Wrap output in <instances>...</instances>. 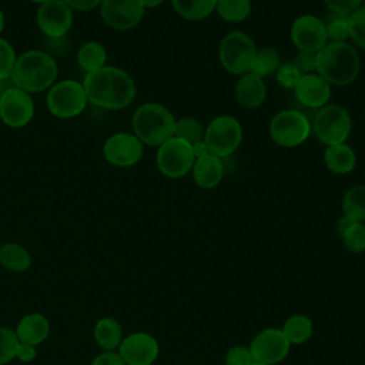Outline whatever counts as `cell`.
<instances>
[{"mask_svg":"<svg viewBox=\"0 0 365 365\" xmlns=\"http://www.w3.org/2000/svg\"><path fill=\"white\" fill-rule=\"evenodd\" d=\"M83 87L88 103L110 111L127 108L134 101L137 93L133 77L125 70L114 66H104L87 73Z\"/></svg>","mask_w":365,"mask_h":365,"instance_id":"obj_1","label":"cell"},{"mask_svg":"<svg viewBox=\"0 0 365 365\" xmlns=\"http://www.w3.org/2000/svg\"><path fill=\"white\" fill-rule=\"evenodd\" d=\"M361 71V56L346 41L327 43L317 53V70L329 86L345 87L356 80Z\"/></svg>","mask_w":365,"mask_h":365,"instance_id":"obj_2","label":"cell"},{"mask_svg":"<svg viewBox=\"0 0 365 365\" xmlns=\"http://www.w3.org/2000/svg\"><path fill=\"white\" fill-rule=\"evenodd\" d=\"M58 66L53 56L43 50H27L17 56L11 81L13 86L36 94L48 90L57 80Z\"/></svg>","mask_w":365,"mask_h":365,"instance_id":"obj_3","label":"cell"},{"mask_svg":"<svg viewBox=\"0 0 365 365\" xmlns=\"http://www.w3.org/2000/svg\"><path fill=\"white\" fill-rule=\"evenodd\" d=\"M174 114L160 103H144L135 108L131 118L133 134L150 147H160L174 137Z\"/></svg>","mask_w":365,"mask_h":365,"instance_id":"obj_4","label":"cell"},{"mask_svg":"<svg viewBox=\"0 0 365 365\" xmlns=\"http://www.w3.org/2000/svg\"><path fill=\"white\" fill-rule=\"evenodd\" d=\"M257 46L250 34L234 30L222 37L218 46V60L225 71L234 76H242L251 71Z\"/></svg>","mask_w":365,"mask_h":365,"instance_id":"obj_5","label":"cell"},{"mask_svg":"<svg viewBox=\"0 0 365 365\" xmlns=\"http://www.w3.org/2000/svg\"><path fill=\"white\" fill-rule=\"evenodd\" d=\"M351 114L339 104H327L318 108L311 123V131L327 147L345 143L351 134Z\"/></svg>","mask_w":365,"mask_h":365,"instance_id":"obj_6","label":"cell"},{"mask_svg":"<svg viewBox=\"0 0 365 365\" xmlns=\"http://www.w3.org/2000/svg\"><path fill=\"white\" fill-rule=\"evenodd\" d=\"M87 103L88 100L83 83L71 78L56 81L48 88L46 97V106L50 114L63 120L80 115Z\"/></svg>","mask_w":365,"mask_h":365,"instance_id":"obj_7","label":"cell"},{"mask_svg":"<svg viewBox=\"0 0 365 365\" xmlns=\"http://www.w3.org/2000/svg\"><path fill=\"white\" fill-rule=\"evenodd\" d=\"M268 131L277 145L294 148L304 144L309 137L311 121L302 111L285 108L271 118Z\"/></svg>","mask_w":365,"mask_h":365,"instance_id":"obj_8","label":"cell"},{"mask_svg":"<svg viewBox=\"0 0 365 365\" xmlns=\"http://www.w3.org/2000/svg\"><path fill=\"white\" fill-rule=\"evenodd\" d=\"M204 141L211 154L220 158L230 157L242 141V127L232 115H218L207 125Z\"/></svg>","mask_w":365,"mask_h":365,"instance_id":"obj_9","label":"cell"},{"mask_svg":"<svg viewBox=\"0 0 365 365\" xmlns=\"http://www.w3.org/2000/svg\"><path fill=\"white\" fill-rule=\"evenodd\" d=\"M195 157L191 144L177 137H171L163 143L155 154L158 171L171 180L182 178L191 173Z\"/></svg>","mask_w":365,"mask_h":365,"instance_id":"obj_10","label":"cell"},{"mask_svg":"<svg viewBox=\"0 0 365 365\" xmlns=\"http://www.w3.org/2000/svg\"><path fill=\"white\" fill-rule=\"evenodd\" d=\"M144 155V144L133 133H115L103 144L104 160L120 168L135 165Z\"/></svg>","mask_w":365,"mask_h":365,"instance_id":"obj_11","label":"cell"},{"mask_svg":"<svg viewBox=\"0 0 365 365\" xmlns=\"http://www.w3.org/2000/svg\"><path fill=\"white\" fill-rule=\"evenodd\" d=\"M34 117V101L31 94L10 87L0 96V120L11 128L26 127Z\"/></svg>","mask_w":365,"mask_h":365,"instance_id":"obj_12","label":"cell"},{"mask_svg":"<svg viewBox=\"0 0 365 365\" xmlns=\"http://www.w3.org/2000/svg\"><path fill=\"white\" fill-rule=\"evenodd\" d=\"M145 13L140 0H103L100 14L103 21L117 30L127 31L140 24Z\"/></svg>","mask_w":365,"mask_h":365,"instance_id":"obj_13","label":"cell"},{"mask_svg":"<svg viewBox=\"0 0 365 365\" xmlns=\"http://www.w3.org/2000/svg\"><path fill=\"white\" fill-rule=\"evenodd\" d=\"M289 346L291 344L282 329L267 328L254 336L250 345V352L255 362L274 365L288 355Z\"/></svg>","mask_w":365,"mask_h":365,"instance_id":"obj_14","label":"cell"},{"mask_svg":"<svg viewBox=\"0 0 365 365\" xmlns=\"http://www.w3.org/2000/svg\"><path fill=\"white\" fill-rule=\"evenodd\" d=\"M36 20L44 36L50 38H61L73 27L74 14L63 0H51L38 6Z\"/></svg>","mask_w":365,"mask_h":365,"instance_id":"obj_15","label":"cell"},{"mask_svg":"<svg viewBox=\"0 0 365 365\" xmlns=\"http://www.w3.org/2000/svg\"><path fill=\"white\" fill-rule=\"evenodd\" d=\"M289 34L298 51L318 53L328 43L322 19L314 14L298 16L292 21Z\"/></svg>","mask_w":365,"mask_h":365,"instance_id":"obj_16","label":"cell"},{"mask_svg":"<svg viewBox=\"0 0 365 365\" xmlns=\"http://www.w3.org/2000/svg\"><path fill=\"white\" fill-rule=\"evenodd\" d=\"M118 348V355L125 365H151L158 356L155 338L145 332H135L125 336Z\"/></svg>","mask_w":365,"mask_h":365,"instance_id":"obj_17","label":"cell"},{"mask_svg":"<svg viewBox=\"0 0 365 365\" xmlns=\"http://www.w3.org/2000/svg\"><path fill=\"white\" fill-rule=\"evenodd\" d=\"M297 100L307 108H321L328 104L331 98V86L319 74H302L294 87Z\"/></svg>","mask_w":365,"mask_h":365,"instance_id":"obj_18","label":"cell"},{"mask_svg":"<svg viewBox=\"0 0 365 365\" xmlns=\"http://www.w3.org/2000/svg\"><path fill=\"white\" fill-rule=\"evenodd\" d=\"M234 94L238 104L247 110H255L261 107L267 98V87L264 78L254 73L240 76Z\"/></svg>","mask_w":365,"mask_h":365,"instance_id":"obj_19","label":"cell"},{"mask_svg":"<svg viewBox=\"0 0 365 365\" xmlns=\"http://www.w3.org/2000/svg\"><path fill=\"white\" fill-rule=\"evenodd\" d=\"M191 174H192L194 182L200 188L212 190L222 181V177H224L222 158L211 153L204 157L195 158Z\"/></svg>","mask_w":365,"mask_h":365,"instance_id":"obj_20","label":"cell"},{"mask_svg":"<svg viewBox=\"0 0 365 365\" xmlns=\"http://www.w3.org/2000/svg\"><path fill=\"white\" fill-rule=\"evenodd\" d=\"M16 335L20 342L30 345H40L50 332V324L43 314L33 312L23 317L16 328Z\"/></svg>","mask_w":365,"mask_h":365,"instance_id":"obj_21","label":"cell"},{"mask_svg":"<svg viewBox=\"0 0 365 365\" xmlns=\"http://www.w3.org/2000/svg\"><path fill=\"white\" fill-rule=\"evenodd\" d=\"M324 163L325 167L334 174H348L356 165V154L355 151L345 143L328 145L324 151Z\"/></svg>","mask_w":365,"mask_h":365,"instance_id":"obj_22","label":"cell"},{"mask_svg":"<svg viewBox=\"0 0 365 365\" xmlns=\"http://www.w3.org/2000/svg\"><path fill=\"white\" fill-rule=\"evenodd\" d=\"M336 232L348 251L354 254L365 251V222L342 215L336 222Z\"/></svg>","mask_w":365,"mask_h":365,"instance_id":"obj_23","label":"cell"},{"mask_svg":"<svg viewBox=\"0 0 365 365\" xmlns=\"http://www.w3.org/2000/svg\"><path fill=\"white\" fill-rule=\"evenodd\" d=\"M94 338L100 348L104 351H113L120 346L123 341V329L117 319L104 317L97 321L94 327Z\"/></svg>","mask_w":365,"mask_h":365,"instance_id":"obj_24","label":"cell"},{"mask_svg":"<svg viewBox=\"0 0 365 365\" xmlns=\"http://www.w3.org/2000/svg\"><path fill=\"white\" fill-rule=\"evenodd\" d=\"M106 61L107 50L98 41H86L77 51V64L83 71H86V74L104 67Z\"/></svg>","mask_w":365,"mask_h":365,"instance_id":"obj_25","label":"cell"},{"mask_svg":"<svg viewBox=\"0 0 365 365\" xmlns=\"http://www.w3.org/2000/svg\"><path fill=\"white\" fill-rule=\"evenodd\" d=\"M217 0H171L174 11L184 20H204L215 11Z\"/></svg>","mask_w":365,"mask_h":365,"instance_id":"obj_26","label":"cell"},{"mask_svg":"<svg viewBox=\"0 0 365 365\" xmlns=\"http://www.w3.org/2000/svg\"><path fill=\"white\" fill-rule=\"evenodd\" d=\"M0 264L10 271L23 272L30 268L31 257L24 247L7 242L0 245Z\"/></svg>","mask_w":365,"mask_h":365,"instance_id":"obj_27","label":"cell"},{"mask_svg":"<svg viewBox=\"0 0 365 365\" xmlns=\"http://www.w3.org/2000/svg\"><path fill=\"white\" fill-rule=\"evenodd\" d=\"M341 207L345 217L365 222V185H354L348 188L342 195Z\"/></svg>","mask_w":365,"mask_h":365,"instance_id":"obj_28","label":"cell"},{"mask_svg":"<svg viewBox=\"0 0 365 365\" xmlns=\"http://www.w3.org/2000/svg\"><path fill=\"white\" fill-rule=\"evenodd\" d=\"M312 321L302 314H295L289 317L282 327V332L287 336L288 342L294 345H301L307 342L312 335Z\"/></svg>","mask_w":365,"mask_h":365,"instance_id":"obj_29","label":"cell"},{"mask_svg":"<svg viewBox=\"0 0 365 365\" xmlns=\"http://www.w3.org/2000/svg\"><path fill=\"white\" fill-rule=\"evenodd\" d=\"M251 0H217V14L228 23H241L251 13Z\"/></svg>","mask_w":365,"mask_h":365,"instance_id":"obj_30","label":"cell"},{"mask_svg":"<svg viewBox=\"0 0 365 365\" xmlns=\"http://www.w3.org/2000/svg\"><path fill=\"white\" fill-rule=\"evenodd\" d=\"M279 63H281L279 53L274 47H262L257 50L250 73H254L258 77L264 78L271 74H275L281 66Z\"/></svg>","mask_w":365,"mask_h":365,"instance_id":"obj_31","label":"cell"},{"mask_svg":"<svg viewBox=\"0 0 365 365\" xmlns=\"http://www.w3.org/2000/svg\"><path fill=\"white\" fill-rule=\"evenodd\" d=\"M322 21L328 43L345 41L349 38V16L329 11Z\"/></svg>","mask_w":365,"mask_h":365,"instance_id":"obj_32","label":"cell"},{"mask_svg":"<svg viewBox=\"0 0 365 365\" xmlns=\"http://www.w3.org/2000/svg\"><path fill=\"white\" fill-rule=\"evenodd\" d=\"M204 131H205V128L197 118L181 117L175 121L174 137L181 138L190 144H194V143L204 140Z\"/></svg>","mask_w":365,"mask_h":365,"instance_id":"obj_33","label":"cell"},{"mask_svg":"<svg viewBox=\"0 0 365 365\" xmlns=\"http://www.w3.org/2000/svg\"><path fill=\"white\" fill-rule=\"evenodd\" d=\"M349 38L365 50V3L349 14Z\"/></svg>","mask_w":365,"mask_h":365,"instance_id":"obj_34","label":"cell"},{"mask_svg":"<svg viewBox=\"0 0 365 365\" xmlns=\"http://www.w3.org/2000/svg\"><path fill=\"white\" fill-rule=\"evenodd\" d=\"M19 345L17 335L7 327H0V365L16 358V348Z\"/></svg>","mask_w":365,"mask_h":365,"instance_id":"obj_35","label":"cell"},{"mask_svg":"<svg viewBox=\"0 0 365 365\" xmlns=\"http://www.w3.org/2000/svg\"><path fill=\"white\" fill-rule=\"evenodd\" d=\"M17 56L14 47L3 37H0V78L11 77Z\"/></svg>","mask_w":365,"mask_h":365,"instance_id":"obj_36","label":"cell"},{"mask_svg":"<svg viewBox=\"0 0 365 365\" xmlns=\"http://www.w3.org/2000/svg\"><path fill=\"white\" fill-rule=\"evenodd\" d=\"M275 77H277V81L281 87L294 90V87L297 86V83L302 77V73L292 63H284L277 70Z\"/></svg>","mask_w":365,"mask_h":365,"instance_id":"obj_37","label":"cell"},{"mask_svg":"<svg viewBox=\"0 0 365 365\" xmlns=\"http://www.w3.org/2000/svg\"><path fill=\"white\" fill-rule=\"evenodd\" d=\"M254 362L250 348L235 345L225 354V365H251Z\"/></svg>","mask_w":365,"mask_h":365,"instance_id":"obj_38","label":"cell"},{"mask_svg":"<svg viewBox=\"0 0 365 365\" xmlns=\"http://www.w3.org/2000/svg\"><path fill=\"white\" fill-rule=\"evenodd\" d=\"M322 3L327 6L329 11L346 16L352 14L356 9H359L364 4L362 0H322Z\"/></svg>","mask_w":365,"mask_h":365,"instance_id":"obj_39","label":"cell"},{"mask_svg":"<svg viewBox=\"0 0 365 365\" xmlns=\"http://www.w3.org/2000/svg\"><path fill=\"white\" fill-rule=\"evenodd\" d=\"M292 64L302 73L309 74L317 70V53L312 51H298L292 60Z\"/></svg>","mask_w":365,"mask_h":365,"instance_id":"obj_40","label":"cell"},{"mask_svg":"<svg viewBox=\"0 0 365 365\" xmlns=\"http://www.w3.org/2000/svg\"><path fill=\"white\" fill-rule=\"evenodd\" d=\"M90 365H125L121 356L113 351H104L103 354L97 355Z\"/></svg>","mask_w":365,"mask_h":365,"instance_id":"obj_41","label":"cell"},{"mask_svg":"<svg viewBox=\"0 0 365 365\" xmlns=\"http://www.w3.org/2000/svg\"><path fill=\"white\" fill-rule=\"evenodd\" d=\"M73 11H88L96 7H100L103 0H63Z\"/></svg>","mask_w":365,"mask_h":365,"instance_id":"obj_42","label":"cell"},{"mask_svg":"<svg viewBox=\"0 0 365 365\" xmlns=\"http://www.w3.org/2000/svg\"><path fill=\"white\" fill-rule=\"evenodd\" d=\"M16 358L23 362L33 361L36 358V346L19 341V345L16 348Z\"/></svg>","mask_w":365,"mask_h":365,"instance_id":"obj_43","label":"cell"},{"mask_svg":"<svg viewBox=\"0 0 365 365\" xmlns=\"http://www.w3.org/2000/svg\"><path fill=\"white\" fill-rule=\"evenodd\" d=\"M191 148H192V154H194L195 158H200V157H204V155L210 154V150H208V147H207L204 140L191 144Z\"/></svg>","mask_w":365,"mask_h":365,"instance_id":"obj_44","label":"cell"},{"mask_svg":"<svg viewBox=\"0 0 365 365\" xmlns=\"http://www.w3.org/2000/svg\"><path fill=\"white\" fill-rule=\"evenodd\" d=\"M140 1L144 6V9H155V7L161 6L165 0H140Z\"/></svg>","mask_w":365,"mask_h":365,"instance_id":"obj_45","label":"cell"},{"mask_svg":"<svg viewBox=\"0 0 365 365\" xmlns=\"http://www.w3.org/2000/svg\"><path fill=\"white\" fill-rule=\"evenodd\" d=\"M10 87H13V81H11V77H7V78H0V96L7 91Z\"/></svg>","mask_w":365,"mask_h":365,"instance_id":"obj_46","label":"cell"},{"mask_svg":"<svg viewBox=\"0 0 365 365\" xmlns=\"http://www.w3.org/2000/svg\"><path fill=\"white\" fill-rule=\"evenodd\" d=\"M4 26H6V17H4L3 10L0 9V34H1V31L4 30Z\"/></svg>","mask_w":365,"mask_h":365,"instance_id":"obj_47","label":"cell"},{"mask_svg":"<svg viewBox=\"0 0 365 365\" xmlns=\"http://www.w3.org/2000/svg\"><path fill=\"white\" fill-rule=\"evenodd\" d=\"M30 1H33V3H36V4H38V6H41V4L48 3V1H51V0H30Z\"/></svg>","mask_w":365,"mask_h":365,"instance_id":"obj_48","label":"cell"},{"mask_svg":"<svg viewBox=\"0 0 365 365\" xmlns=\"http://www.w3.org/2000/svg\"><path fill=\"white\" fill-rule=\"evenodd\" d=\"M251 365H267V364H261V362H255V361H254Z\"/></svg>","mask_w":365,"mask_h":365,"instance_id":"obj_49","label":"cell"},{"mask_svg":"<svg viewBox=\"0 0 365 365\" xmlns=\"http://www.w3.org/2000/svg\"><path fill=\"white\" fill-rule=\"evenodd\" d=\"M364 121H365V114H364Z\"/></svg>","mask_w":365,"mask_h":365,"instance_id":"obj_50","label":"cell"},{"mask_svg":"<svg viewBox=\"0 0 365 365\" xmlns=\"http://www.w3.org/2000/svg\"><path fill=\"white\" fill-rule=\"evenodd\" d=\"M362 1H364V3H365V0H362Z\"/></svg>","mask_w":365,"mask_h":365,"instance_id":"obj_51","label":"cell"}]
</instances>
